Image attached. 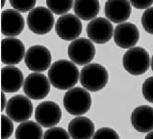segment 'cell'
Here are the masks:
<instances>
[{
    "label": "cell",
    "mask_w": 153,
    "mask_h": 139,
    "mask_svg": "<svg viewBox=\"0 0 153 139\" xmlns=\"http://www.w3.org/2000/svg\"><path fill=\"white\" fill-rule=\"evenodd\" d=\"M119 135L113 129L102 128L98 130L92 137L94 139H119Z\"/></svg>",
    "instance_id": "cell-27"
},
{
    "label": "cell",
    "mask_w": 153,
    "mask_h": 139,
    "mask_svg": "<svg viewBox=\"0 0 153 139\" xmlns=\"http://www.w3.org/2000/svg\"><path fill=\"white\" fill-rule=\"evenodd\" d=\"M146 139H153V131L149 133V134L146 135L145 137Z\"/></svg>",
    "instance_id": "cell-31"
},
{
    "label": "cell",
    "mask_w": 153,
    "mask_h": 139,
    "mask_svg": "<svg viewBox=\"0 0 153 139\" xmlns=\"http://www.w3.org/2000/svg\"><path fill=\"white\" fill-rule=\"evenodd\" d=\"M79 78L84 88L92 92H97L102 90L108 83V72L101 65L92 63L82 69Z\"/></svg>",
    "instance_id": "cell-2"
},
{
    "label": "cell",
    "mask_w": 153,
    "mask_h": 139,
    "mask_svg": "<svg viewBox=\"0 0 153 139\" xmlns=\"http://www.w3.org/2000/svg\"><path fill=\"white\" fill-rule=\"evenodd\" d=\"M123 65L124 68L130 74L135 76L142 75L149 68V55L143 47H133L124 54Z\"/></svg>",
    "instance_id": "cell-4"
},
{
    "label": "cell",
    "mask_w": 153,
    "mask_h": 139,
    "mask_svg": "<svg viewBox=\"0 0 153 139\" xmlns=\"http://www.w3.org/2000/svg\"><path fill=\"white\" fill-rule=\"evenodd\" d=\"M70 136L64 129L60 127H53L47 130L44 135L43 139H69Z\"/></svg>",
    "instance_id": "cell-23"
},
{
    "label": "cell",
    "mask_w": 153,
    "mask_h": 139,
    "mask_svg": "<svg viewBox=\"0 0 153 139\" xmlns=\"http://www.w3.org/2000/svg\"><path fill=\"white\" fill-rule=\"evenodd\" d=\"M33 106L27 97L17 94L9 99L6 106V114L14 122H22L32 116Z\"/></svg>",
    "instance_id": "cell-7"
},
{
    "label": "cell",
    "mask_w": 153,
    "mask_h": 139,
    "mask_svg": "<svg viewBox=\"0 0 153 139\" xmlns=\"http://www.w3.org/2000/svg\"><path fill=\"white\" fill-rule=\"evenodd\" d=\"M62 115V110L57 103L45 101L36 107L35 118L41 126L51 128L60 122Z\"/></svg>",
    "instance_id": "cell-11"
},
{
    "label": "cell",
    "mask_w": 153,
    "mask_h": 139,
    "mask_svg": "<svg viewBox=\"0 0 153 139\" xmlns=\"http://www.w3.org/2000/svg\"><path fill=\"white\" fill-rule=\"evenodd\" d=\"M114 28L112 24L104 17H99L88 24L87 32L91 41L99 44H105L112 37Z\"/></svg>",
    "instance_id": "cell-12"
},
{
    "label": "cell",
    "mask_w": 153,
    "mask_h": 139,
    "mask_svg": "<svg viewBox=\"0 0 153 139\" xmlns=\"http://www.w3.org/2000/svg\"><path fill=\"white\" fill-rule=\"evenodd\" d=\"M12 7L16 10L22 13H26L33 10L36 4V1H23V0H13L10 1Z\"/></svg>",
    "instance_id": "cell-25"
},
{
    "label": "cell",
    "mask_w": 153,
    "mask_h": 139,
    "mask_svg": "<svg viewBox=\"0 0 153 139\" xmlns=\"http://www.w3.org/2000/svg\"><path fill=\"white\" fill-rule=\"evenodd\" d=\"M64 107L68 113L74 116L83 115L89 110L92 105L89 92L77 87L66 92L63 100Z\"/></svg>",
    "instance_id": "cell-3"
},
{
    "label": "cell",
    "mask_w": 153,
    "mask_h": 139,
    "mask_svg": "<svg viewBox=\"0 0 153 139\" xmlns=\"http://www.w3.org/2000/svg\"><path fill=\"white\" fill-rule=\"evenodd\" d=\"M142 94L145 99L153 103V76L147 78L143 83Z\"/></svg>",
    "instance_id": "cell-28"
},
{
    "label": "cell",
    "mask_w": 153,
    "mask_h": 139,
    "mask_svg": "<svg viewBox=\"0 0 153 139\" xmlns=\"http://www.w3.org/2000/svg\"><path fill=\"white\" fill-rule=\"evenodd\" d=\"M11 120L4 114L1 115V139H8L13 134L14 123Z\"/></svg>",
    "instance_id": "cell-26"
},
{
    "label": "cell",
    "mask_w": 153,
    "mask_h": 139,
    "mask_svg": "<svg viewBox=\"0 0 153 139\" xmlns=\"http://www.w3.org/2000/svg\"><path fill=\"white\" fill-rule=\"evenodd\" d=\"M25 21L22 15L13 9H7L1 13V33L4 36H17L23 32Z\"/></svg>",
    "instance_id": "cell-15"
},
{
    "label": "cell",
    "mask_w": 153,
    "mask_h": 139,
    "mask_svg": "<svg viewBox=\"0 0 153 139\" xmlns=\"http://www.w3.org/2000/svg\"><path fill=\"white\" fill-rule=\"evenodd\" d=\"M6 102H7V99L4 94V91H2L1 92V111H3L5 107L7 106Z\"/></svg>",
    "instance_id": "cell-30"
},
{
    "label": "cell",
    "mask_w": 153,
    "mask_h": 139,
    "mask_svg": "<svg viewBox=\"0 0 153 139\" xmlns=\"http://www.w3.org/2000/svg\"><path fill=\"white\" fill-rule=\"evenodd\" d=\"M48 75L50 83L55 88L67 90L75 86L79 80V69L71 62L60 59L51 65Z\"/></svg>",
    "instance_id": "cell-1"
},
{
    "label": "cell",
    "mask_w": 153,
    "mask_h": 139,
    "mask_svg": "<svg viewBox=\"0 0 153 139\" xmlns=\"http://www.w3.org/2000/svg\"><path fill=\"white\" fill-rule=\"evenodd\" d=\"M73 1H46L48 9L56 15H62L67 13L73 7Z\"/></svg>",
    "instance_id": "cell-22"
},
{
    "label": "cell",
    "mask_w": 153,
    "mask_h": 139,
    "mask_svg": "<svg viewBox=\"0 0 153 139\" xmlns=\"http://www.w3.org/2000/svg\"><path fill=\"white\" fill-rule=\"evenodd\" d=\"M27 23L30 30L35 34L44 35L51 31L55 23V17L49 9L36 7L30 11Z\"/></svg>",
    "instance_id": "cell-5"
},
{
    "label": "cell",
    "mask_w": 153,
    "mask_h": 139,
    "mask_svg": "<svg viewBox=\"0 0 153 139\" xmlns=\"http://www.w3.org/2000/svg\"><path fill=\"white\" fill-rule=\"evenodd\" d=\"M68 56L76 64L82 66L94 59L96 48L91 41L85 37L76 39L68 47Z\"/></svg>",
    "instance_id": "cell-6"
},
{
    "label": "cell",
    "mask_w": 153,
    "mask_h": 139,
    "mask_svg": "<svg viewBox=\"0 0 153 139\" xmlns=\"http://www.w3.org/2000/svg\"><path fill=\"white\" fill-rule=\"evenodd\" d=\"M104 11L105 16L110 21L120 23L130 18L132 8L129 1L110 0L105 3Z\"/></svg>",
    "instance_id": "cell-16"
},
{
    "label": "cell",
    "mask_w": 153,
    "mask_h": 139,
    "mask_svg": "<svg viewBox=\"0 0 153 139\" xmlns=\"http://www.w3.org/2000/svg\"><path fill=\"white\" fill-rule=\"evenodd\" d=\"M74 13L84 21H89L97 17L100 11L99 1L97 0H76L74 2Z\"/></svg>",
    "instance_id": "cell-20"
},
{
    "label": "cell",
    "mask_w": 153,
    "mask_h": 139,
    "mask_svg": "<svg viewBox=\"0 0 153 139\" xmlns=\"http://www.w3.org/2000/svg\"><path fill=\"white\" fill-rule=\"evenodd\" d=\"M82 25L79 17L72 13L62 15L55 24L58 36L65 41L74 40L81 35Z\"/></svg>",
    "instance_id": "cell-10"
},
{
    "label": "cell",
    "mask_w": 153,
    "mask_h": 139,
    "mask_svg": "<svg viewBox=\"0 0 153 139\" xmlns=\"http://www.w3.org/2000/svg\"><path fill=\"white\" fill-rule=\"evenodd\" d=\"M95 126L89 118L78 117L73 119L68 126V131L72 139H88L94 136Z\"/></svg>",
    "instance_id": "cell-19"
},
{
    "label": "cell",
    "mask_w": 153,
    "mask_h": 139,
    "mask_svg": "<svg viewBox=\"0 0 153 139\" xmlns=\"http://www.w3.org/2000/svg\"><path fill=\"white\" fill-rule=\"evenodd\" d=\"M50 90L49 80L42 73L30 74L24 83V92L29 98L33 100L45 98L49 94Z\"/></svg>",
    "instance_id": "cell-9"
},
{
    "label": "cell",
    "mask_w": 153,
    "mask_h": 139,
    "mask_svg": "<svg viewBox=\"0 0 153 139\" xmlns=\"http://www.w3.org/2000/svg\"><path fill=\"white\" fill-rule=\"evenodd\" d=\"M41 125L33 121L23 122L18 126L15 131L17 139H41L43 138V130Z\"/></svg>",
    "instance_id": "cell-21"
},
{
    "label": "cell",
    "mask_w": 153,
    "mask_h": 139,
    "mask_svg": "<svg viewBox=\"0 0 153 139\" xmlns=\"http://www.w3.org/2000/svg\"><path fill=\"white\" fill-rule=\"evenodd\" d=\"M140 39V32L134 24L126 22L117 25L114 30V40L119 47L130 48L136 45Z\"/></svg>",
    "instance_id": "cell-14"
},
{
    "label": "cell",
    "mask_w": 153,
    "mask_h": 139,
    "mask_svg": "<svg viewBox=\"0 0 153 139\" xmlns=\"http://www.w3.org/2000/svg\"><path fill=\"white\" fill-rule=\"evenodd\" d=\"M132 6L137 9H145L151 7L153 1H130Z\"/></svg>",
    "instance_id": "cell-29"
},
{
    "label": "cell",
    "mask_w": 153,
    "mask_h": 139,
    "mask_svg": "<svg viewBox=\"0 0 153 139\" xmlns=\"http://www.w3.org/2000/svg\"><path fill=\"white\" fill-rule=\"evenodd\" d=\"M151 68H152V70L153 71V55L152 56V59H151Z\"/></svg>",
    "instance_id": "cell-32"
},
{
    "label": "cell",
    "mask_w": 153,
    "mask_h": 139,
    "mask_svg": "<svg viewBox=\"0 0 153 139\" xmlns=\"http://www.w3.org/2000/svg\"><path fill=\"white\" fill-rule=\"evenodd\" d=\"M25 52L23 43L19 39L7 37L1 41V62L7 65H15L21 62Z\"/></svg>",
    "instance_id": "cell-13"
},
{
    "label": "cell",
    "mask_w": 153,
    "mask_h": 139,
    "mask_svg": "<svg viewBox=\"0 0 153 139\" xmlns=\"http://www.w3.org/2000/svg\"><path fill=\"white\" fill-rule=\"evenodd\" d=\"M24 75L20 69L12 66L1 69V89L5 92H17L23 84Z\"/></svg>",
    "instance_id": "cell-18"
},
{
    "label": "cell",
    "mask_w": 153,
    "mask_h": 139,
    "mask_svg": "<svg viewBox=\"0 0 153 139\" xmlns=\"http://www.w3.org/2000/svg\"><path fill=\"white\" fill-rule=\"evenodd\" d=\"M141 23L147 33L153 34V7L147 9L143 13Z\"/></svg>",
    "instance_id": "cell-24"
},
{
    "label": "cell",
    "mask_w": 153,
    "mask_h": 139,
    "mask_svg": "<svg viewBox=\"0 0 153 139\" xmlns=\"http://www.w3.org/2000/svg\"><path fill=\"white\" fill-rule=\"evenodd\" d=\"M131 122L134 128L140 133L153 130V108L149 106H140L133 111Z\"/></svg>",
    "instance_id": "cell-17"
},
{
    "label": "cell",
    "mask_w": 153,
    "mask_h": 139,
    "mask_svg": "<svg viewBox=\"0 0 153 139\" xmlns=\"http://www.w3.org/2000/svg\"><path fill=\"white\" fill-rule=\"evenodd\" d=\"M51 54L47 47L36 45L30 47L26 53L24 62L30 71L42 72L46 71L51 63Z\"/></svg>",
    "instance_id": "cell-8"
}]
</instances>
